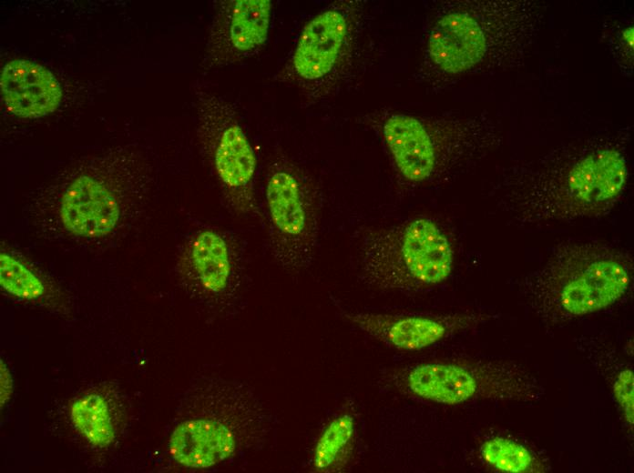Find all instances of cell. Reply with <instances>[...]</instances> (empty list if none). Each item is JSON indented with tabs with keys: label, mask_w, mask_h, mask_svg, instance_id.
<instances>
[{
	"label": "cell",
	"mask_w": 634,
	"mask_h": 473,
	"mask_svg": "<svg viewBox=\"0 0 634 473\" xmlns=\"http://www.w3.org/2000/svg\"><path fill=\"white\" fill-rule=\"evenodd\" d=\"M182 266L222 318L239 308L245 267L233 237L223 231H200L185 248Z\"/></svg>",
	"instance_id": "10"
},
{
	"label": "cell",
	"mask_w": 634,
	"mask_h": 473,
	"mask_svg": "<svg viewBox=\"0 0 634 473\" xmlns=\"http://www.w3.org/2000/svg\"><path fill=\"white\" fill-rule=\"evenodd\" d=\"M361 11L360 2H343L321 12L305 25L291 60L301 80L324 81L343 65L358 35Z\"/></svg>",
	"instance_id": "9"
},
{
	"label": "cell",
	"mask_w": 634,
	"mask_h": 473,
	"mask_svg": "<svg viewBox=\"0 0 634 473\" xmlns=\"http://www.w3.org/2000/svg\"><path fill=\"white\" fill-rule=\"evenodd\" d=\"M210 417L190 418L172 431L169 449L173 459L189 468H209L229 461L261 440L269 418L251 389L222 381L220 404Z\"/></svg>",
	"instance_id": "7"
},
{
	"label": "cell",
	"mask_w": 634,
	"mask_h": 473,
	"mask_svg": "<svg viewBox=\"0 0 634 473\" xmlns=\"http://www.w3.org/2000/svg\"><path fill=\"white\" fill-rule=\"evenodd\" d=\"M385 381L403 395L442 405L475 400L535 401L543 395L536 377L505 361L420 363L389 372Z\"/></svg>",
	"instance_id": "6"
},
{
	"label": "cell",
	"mask_w": 634,
	"mask_h": 473,
	"mask_svg": "<svg viewBox=\"0 0 634 473\" xmlns=\"http://www.w3.org/2000/svg\"><path fill=\"white\" fill-rule=\"evenodd\" d=\"M343 317L365 335L385 346L403 351L429 347L487 321L489 315L477 312L447 314L374 313L343 311Z\"/></svg>",
	"instance_id": "11"
},
{
	"label": "cell",
	"mask_w": 634,
	"mask_h": 473,
	"mask_svg": "<svg viewBox=\"0 0 634 473\" xmlns=\"http://www.w3.org/2000/svg\"><path fill=\"white\" fill-rule=\"evenodd\" d=\"M356 423L350 413H343L332 419L321 433L313 451L315 469L332 472L345 468L354 451Z\"/></svg>",
	"instance_id": "16"
},
{
	"label": "cell",
	"mask_w": 634,
	"mask_h": 473,
	"mask_svg": "<svg viewBox=\"0 0 634 473\" xmlns=\"http://www.w3.org/2000/svg\"><path fill=\"white\" fill-rule=\"evenodd\" d=\"M482 459L491 468L507 473L542 472L544 466L534 452L504 437L486 440L480 447Z\"/></svg>",
	"instance_id": "18"
},
{
	"label": "cell",
	"mask_w": 634,
	"mask_h": 473,
	"mask_svg": "<svg viewBox=\"0 0 634 473\" xmlns=\"http://www.w3.org/2000/svg\"><path fill=\"white\" fill-rule=\"evenodd\" d=\"M70 417L77 430L92 445L104 448L114 440L108 406L101 396L91 394L75 401Z\"/></svg>",
	"instance_id": "17"
},
{
	"label": "cell",
	"mask_w": 634,
	"mask_h": 473,
	"mask_svg": "<svg viewBox=\"0 0 634 473\" xmlns=\"http://www.w3.org/2000/svg\"><path fill=\"white\" fill-rule=\"evenodd\" d=\"M269 245L284 269L301 272L313 262L320 236V215L307 185L287 165L275 166L266 185Z\"/></svg>",
	"instance_id": "8"
},
{
	"label": "cell",
	"mask_w": 634,
	"mask_h": 473,
	"mask_svg": "<svg viewBox=\"0 0 634 473\" xmlns=\"http://www.w3.org/2000/svg\"><path fill=\"white\" fill-rule=\"evenodd\" d=\"M212 163L226 198L238 213L255 208L253 180L256 157L238 123L222 114L210 137Z\"/></svg>",
	"instance_id": "12"
},
{
	"label": "cell",
	"mask_w": 634,
	"mask_h": 473,
	"mask_svg": "<svg viewBox=\"0 0 634 473\" xmlns=\"http://www.w3.org/2000/svg\"><path fill=\"white\" fill-rule=\"evenodd\" d=\"M629 133L577 139L499 176L496 206L519 228H541L608 213L629 181Z\"/></svg>",
	"instance_id": "1"
},
{
	"label": "cell",
	"mask_w": 634,
	"mask_h": 473,
	"mask_svg": "<svg viewBox=\"0 0 634 473\" xmlns=\"http://www.w3.org/2000/svg\"><path fill=\"white\" fill-rule=\"evenodd\" d=\"M633 276L629 253L594 241L557 247L521 282V297L543 324L557 327L607 309L628 292Z\"/></svg>",
	"instance_id": "3"
},
{
	"label": "cell",
	"mask_w": 634,
	"mask_h": 473,
	"mask_svg": "<svg viewBox=\"0 0 634 473\" xmlns=\"http://www.w3.org/2000/svg\"><path fill=\"white\" fill-rule=\"evenodd\" d=\"M378 131L399 176L414 186L447 180L503 142L489 116H384Z\"/></svg>",
	"instance_id": "4"
},
{
	"label": "cell",
	"mask_w": 634,
	"mask_h": 473,
	"mask_svg": "<svg viewBox=\"0 0 634 473\" xmlns=\"http://www.w3.org/2000/svg\"><path fill=\"white\" fill-rule=\"evenodd\" d=\"M271 10L269 0L224 2L216 31L222 63L240 59L262 45L268 36Z\"/></svg>",
	"instance_id": "15"
},
{
	"label": "cell",
	"mask_w": 634,
	"mask_h": 473,
	"mask_svg": "<svg viewBox=\"0 0 634 473\" xmlns=\"http://www.w3.org/2000/svg\"><path fill=\"white\" fill-rule=\"evenodd\" d=\"M454 249L444 229L429 217L367 229L360 247L363 284L384 291L418 292L445 282Z\"/></svg>",
	"instance_id": "5"
},
{
	"label": "cell",
	"mask_w": 634,
	"mask_h": 473,
	"mask_svg": "<svg viewBox=\"0 0 634 473\" xmlns=\"http://www.w3.org/2000/svg\"><path fill=\"white\" fill-rule=\"evenodd\" d=\"M612 391L625 421L632 428L634 421V374L632 369L626 367L616 374Z\"/></svg>",
	"instance_id": "20"
},
{
	"label": "cell",
	"mask_w": 634,
	"mask_h": 473,
	"mask_svg": "<svg viewBox=\"0 0 634 473\" xmlns=\"http://www.w3.org/2000/svg\"><path fill=\"white\" fill-rule=\"evenodd\" d=\"M0 86L8 111L23 118H37L54 112L62 98L54 75L28 60L7 63L1 73Z\"/></svg>",
	"instance_id": "14"
},
{
	"label": "cell",
	"mask_w": 634,
	"mask_h": 473,
	"mask_svg": "<svg viewBox=\"0 0 634 473\" xmlns=\"http://www.w3.org/2000/svg\"><path fill=\"white\" fill-rule=\"evenodd\" d=\"M0 284L10 294L25 299L39 297L45 291L32 271L5 253L0 256Z\"/></svg>",
	"instance_id": "19"
},
{
	"label": "cell",
	"mask_w": 634,
	"mask_h": 473,
	"mask_svg": "<svg viewBox=\"0 0 634 473\" xmlns=\"http://www.w3.org/2000/svg\"><path fill=\"white\" fill-rule=\"evenodd\" d=\"M544 18L530 0L443 2L426 30L420 76L434 87L513 68L533 46Z\"/></svg>",
	"instance_id": "2"
},
{
	"label": "cell",
	"mask_w": 634,
	"mask_h": 473,
	"mask_svg": "<svg viewBox=\"0 0 634 473\" xmlns=\"http://www.w3.org/2000/svg\"><path fill=\"white\" fill-rule=\"evenodd\" d=\"M121 215L116 196L104 184L86 175L67 186L59 207L62 226L84 237L110 234L118 227Z\"/></svg>",
	"instance_id": "13"
},
{
	"label": "cell",
	"mask_w": 634,
	"mask_h": 473,
	"mask_svg": "<svg viewBox=\"0 0 634 473\" xmlns=\"http://www.w3.org/2000/svg\"><path fill=\"white\" fill-rule=\"evenodd\" d=\"M633 40L634 26L628 25L617 32L616 45H614L618 60L623 63V67L630 68V70L633 65Z\"/></svg>",
	"instance_id": "21"
},
{
	"label": "cell",
	"mask_w": 634,
	"mask_h": 473,
	"mask_svg": "<svg viewBox=\"0 0 634 473\" xmlns=\"http://www.w3.org/2000/svg\"><path fill=\"white\" fill-rule=\"evenodd\" d=\"M1 363V405L5 404V402L10 398L12 394V378L9 370L5 365Z\"/></svg>",
	"instance_id": "22"
}]
</instances>
